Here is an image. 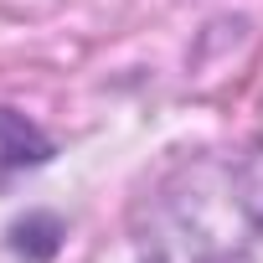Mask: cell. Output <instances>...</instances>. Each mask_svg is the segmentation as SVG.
<instances>
[{
	"label": "cell",
	"mask_w": 263,
	"mask_h": 263,
	"mask_svg": "<svg viewBox=\"0 0 263 263\" xmlns=\"http://www.w3.org/2000/svg\"><path fill=\"white\" fill-rule=\"evenodd\" d=\"M140 263H253L263 248V145L176 155L129 206Z\"/></svg>",
	"instance_id": "1"
},
{
	"label": "cell",
	"mask_w": 263,
	"mask_h": 263,
	"mask_svg": "<svg viewBox=\"0 0 263 263\" xmlns=\"http://www.w3.org/2000/svg\"><path fill=\"white\" fill-rule=\"evenodd\" d=\"M52 160V140L42 129L16 114V108H0V181L6 176H21V171H36Z\"/></svg>",
	"instance_id": "2"
},
{
	"label": "cell",
	"mask_w": 263,
	"mask_h": 263,
	"mask_svg": "<svg viewBox=\"0 0 263 263\" xmlns=\"http://www.w3.org/2000/svg\"><path fill=\"white\" fill-rule=\"evenodd\" d=\"M11 248L21 253V258H52L57 248H62V222L57 217H47V212H31L26 222H16L11 227Z\"/></svg>",
	"instance_id": "3"
}]
</instances>
